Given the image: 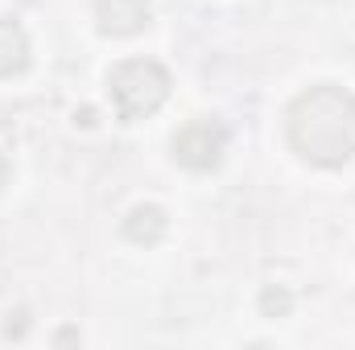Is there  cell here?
I'll list each match as a JSON object with an SVG mask.
<instances>
[{
  "mask_svg": "<svg viewBox=\"0 0 355 350\" xmlns=\"http://www.w3.org/2000/svg\"><path fill=\"white\" fill-rule=\"evenodd\" d=\"M162 231H166V214H162L157 206H137V210H132V219H128V235H132L137 243H141V239L153 243Z\"/></svg>",
  "mask_w": 355,
  "mask_h": 350,
  "instance_id": "cell-6",
  "label": "cell"
},
{
  "mask_svg": "<svg viewBox=\"0 0 355 350\" xmlns=\"http://www.w3.org/2000/svg\"><path fill=\"white\" fill-rule=\"evenodd\" d=\"M107 91H112V103L124 120H141L149 111H157L170 95V75L157 66V62H120L112 75H107Z\"/></svg>",
  "mask_w": 355,
  "mask_h": 350,
  "instance_id": "cell-2",
  "label": "cell"
},
{
  "mask_svg": "<svg viewBox=\"0 0 355 350\" xmlns=\"http://www.w3.org/2000/svg\"><path fill=\"white\" fill-rule=\"evenodd\" d=\"M149 17H153L149 0H99V25H103V33L128 37V33L145 29Z\"/></svg>",
  "mask_w": 355,
  "mask_h": 350,
  "instance_id": "cell-4",
  "label": "cell"
},
{
  "mask_svg": "<svg viewBox=\"0 0 355 350\" xmlns=\"http://www.w3.org/2000/svg\"><path fill=\"white\" fill-rule=\"evenodd\" d=\"M29 58V46H25V33L12 25V21H0V79L4 75H17Z\"/></svg>",
  "mask_w": 355,
  "mask_h": 350,
  "instance_id": "cell-5",
  "label": "cell"
},
{
  "mask_svg": "<svg viewBox=\"0 0 355 350\" xmlns=\"http://www.w3.org/2000/svg\"><path fill=\"white\" fill-rule=\"evenodd\" d=\"M289 140L314 165L355 157V99L339 87H314L289 107Z\"/></svg>",
  "mask_w": 355,
  "mask_h": 350,
  "instance_id": "cell-1",
  "label": "cell"
},
{
  "mask_svg": "<svg viewBox=\"0 0 355 350\" xmlns=\"http://www.w3.org/2000/svg\"><path fill=\"white\" fill-rule=\"evenodd\" d=\"M174 153H178V161L190 165V169H211L219 161V153H223V128L211 124V120L186 124L174 136Z\"/></svg>",
  "mask_w": 355,
  "mask_h": 350,
  "instance_id": "cell-3",
  "label": "cell"
}]
</instances>
